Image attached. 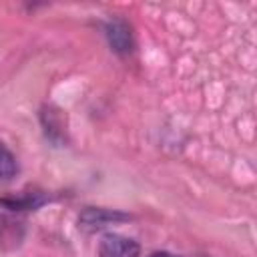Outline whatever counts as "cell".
I'll return each instance as SVG.
<instances>
[{
    "instance_id": "obj_4",
    "label": "cell",
    "mask_w": 257,
    "mask_h": 257,
    "mask_svg": "<svg viewBox=\"0 0 257 257\" xmlns=\"http://www.w3.org/2000/svg\"><path fill=\"white\" fill-rule=\"evenodd\" d=\"M16 169H18V165H16L14 155L0 143V183L12 179L16 175Z\"/></svg>"
},
{
    "instance_id": "obj_2",
    "label": "cell",
    "mask_w": 257,
    "mask_h": 257,
    "mask_svg": "<svg viewBox=\"0 0 257 257\" xmlns=\"http://www.w3.org/2000/svg\"><path fill=\"white\" fill-rule=\"evenodd\" d=\"M139 243L122 235L108 233L98 243V257H139Z\"/></svg>"
},
{
    "instance_id": "obj_3",
    "label": "cell",
    "mask_w": 257,
    "mask_h": 257,
    "mask_svg": "<svg viewBox=\"0 0 257 257\" xmlns=\"http://www.w3.org/2000/svg\"><path fill=\"white\" fill-rule=\"evenodd\" d=\"M106 38L114 52L128 54L133 50V34L124 20H110L106 24Z\"/></svg>"
},
{
    "instance_id": "obj_1",
    "label": "cell",
    "mask_w": 257,
    "mask_h": 257,
    "mask_svg": "<svg viewBox=\"0 0 257 257\" xmlns=\"http://www.w3.org/2000/svg\"><path fill=\"white\" fill-rule=\"evenodd\" d=\"M131 215L126 213H120V211H110V209H94V207H88L80 213L78 217V225L86 231H96V229H104L108 225H114V223H122V221H128Z\"/></svg>"
},
{
    "instance_id": "obj_5",
    "label": "cell",
    "mask_w": 257,
    "mask_h": 257,
    "mask_svg": "<svg viewBox=\"0 0 257 257\" xmlns=\"http://www.w3.org/2000/svg\"><path fill=\"white\" fill-rule=\"evenodd\" d=\"M149 257H177V255L167 253V251H159V253H153V255H149Z\"/></svg>"
}]
</instances>
